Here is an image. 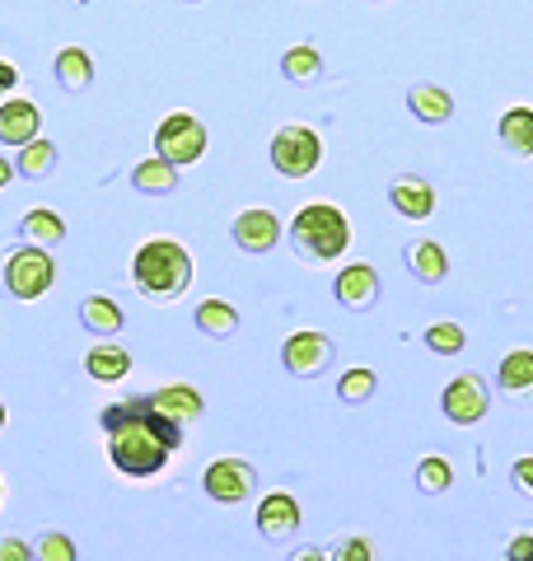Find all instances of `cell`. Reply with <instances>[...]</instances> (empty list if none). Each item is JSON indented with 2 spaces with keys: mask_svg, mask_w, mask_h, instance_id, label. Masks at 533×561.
I'll use <instances>...</instances> for the list:
<instances>
[{
  "mask_svg": "<svg viewBox=\"0 0 533 561\" xmlns=\"http://www.w3.org/2000/svg\"><path fill=\"white\" fill-rule=\"evenodd\" d=\"M155 150H159V160L173 164V169H183V164H197L202 154H206V127L192 113H173L159 122V131H155Z\"/></svg>",
  "mask_w": 533,
  "mask_h": 561,
  "instance_id": "obj_5",
  "label": "cell"
},
{
  "mask_svg": "<svg viewBox=\"0 0 533 561\" xmlns=\"http://www.w3.org/2000/svg\"><path fill=\"white\" fill-rule=\"evenodd\" d=\"M291 561H328V557H324V552H318V548H299V552H295Z\"/></svg>",
  "mask_w": 533,
  "mask_h": 561,
  "instance_id": "obj_37",
  "label": "cell"
},
{
  "mask_svg": "<svg viewBox=\"0 0 533 561\" xmlns=\"http://www.w3.org/2000/svg\"><path fill=\"white\" fill-rule=\"evenodd\" d=\"M281 360H286L291 375L314 379L332 365V342L324 337V332H291L286 346H281Z\"/></svg>",
  "mask_w": 533,
  "mask_h": 561,
  "instance_id": "obj_9",
  "label": "cell"
},
{
  "mask_svg": "<svg viewBox=\"0 0 533 561\" xmlns=\"http://www.w3.org/2000/svg\"><path fill=\"white\" fill-rule=\"evenodd\" d=\"M328 561H375V548H370V538H342Z\"/></svg>",
  "mask_w": 533,
  "mask_h": 561,
  "instance_id": "obj_32",
  "label": "cell"
},
{
  "mask_svg": "<svg viewBox=\"0 0 533 561\" xmlns=\"http://www.w3.org/2000/svg\"><path fill=\"white\" fill-rule=\"evenodd\" d=\"M276 239H281V220L266 206H248L235 220V243L243 253H266V249H276Z\"/></svg>",
  "mask_w": 533,
  "mask_h": 561,
  "instance_id": "obj_10",
  "label": "cell"
},
{
  "mask_svg": "<svg viewBox=\"0 0 533 561\" xmlns=\"http://www.w3.org/2000/svg\"><path fill=\"white\" fill-rule=\"evenodd\" d=\"M0 426H5V402H0Z\"/></svg>",
  "mask_w": 533,
  "mask_h": 561,
  "instance_id": "obj_39",
  "label": "cell"
},
{
  "mask_svg": "<svg viewBox=\"0 0 533 561\" xmlns=\"http://www.w3.org/2000/svg\"><path fill=\"white\" fill-rule=\"evenodd\" d=\"M510 478H514V486H524L529 496H533V459H514V472H510Z\"/></svg>",
  "mask_w": 533,
  "mask_h": 561,
  "instance_id": "obj_35",
  "label": "cell"
},
{
  "mask_svg": "<svg viewBox=\"0 0 533 561\" xmlns=\"http://www.w3.org/2000/svg\"><path fill=\"white\" fill-rule=\"evenodd\" d=\"M150 412H159L165 421H173V426H188V421L202 416V393L188 389V383H169V389H159L146 398Z\"/></svg>",
  "mask_w": 533,
  "mask_h": 561,
  "instance_id": "obj_13",
  "label": "cell"
},
{
  "mask_svg": "<svg viewBox=\"0 0 533 561\" xmlns=\"http://www.w3.org/2000/svg\"><path fill=\"white\" fill-rule=\"evenodd\" d=\"M84 370H89V379H99V383H117V379H127L132 356L122 346H94L84 356Z\"/></svg>",
  "mask_w": 533,
  "mask_h": 561,
  "instance_id": "obj_20",
  "label": "cell"
},
{
  "mask_svg": "<svg viewBox=\"0 0 533 561\" xmlns=\"http://www.w3.org/2000/svg\"><path fill=\"white\" fill-rule=\"evenodd\" d=\"M57 80L66 90H89V80H94V61H89L84 47H66L57 57Z\"/></svg>",
  "mask_w": 533,
  "mask_h": 561,
  "instance_id": "obj_22",
  "label": "cell"
},
{
  "mask_svg": "<svg viewBox=\"0 0 533 561\" xmlns=\"http://www.w3.org/2000/svg\"><path fill=\"white\" fill-rule=\"evenodd\" d=\"M464 328L458 323H450V319H440V323H431L426 328V346L435 351V356H458V351H464Z\"/></svg>",
  "mask_w": 533,
  "mask_h": 561,
  "instance_id": "obj_27",
  "label": "cell"
},
{
  "mask_svg": "<svg viewBox=\"0 0 533 561\" xmlns=\"http://www.w3.org/2000/svg\"><path fill=\"white\" fill-rule=\"evenodd\" d=\"M103 431H109V454L122 478H155L173 459V449L183 445V426L150 412L146 398L109 408L103 412Z\"/></svg>",
  "mask_w": 533,
  "mask_h": 561,
  "instance_id": "obj_1",
  "label": "cell"
},
{
  "mask_svg": "<svg viewBox=\"0 0 533 561\" xmlns=\"http://www.w3.org/2000/svg\"><path fill=\"white\" fill-rule=\"evenodd\" d=\"M337 300L347 309H370L379 300V272L365 267V262H351V267L337 276Z\"/></svg>",
  "mask_w": 533,
  "mask_h": 561,
  "instance_id": "obj_15",
  "label": "cell"
},
{
  "mask_svg": "<svg viewBox=\"0 0 533 561\" xmlns=\"http://www.w3.org/2000/svg\"><path fill=\"white\" fill-rule=\"evenodd\" d=\"M14 90H20V70L10 61H0V94H14Z\"/></svg>",
  "mask_w": 533,
  "mask_h": 561,
  "instance_id": "obj_36",
  "label": "cell"
},
{
  "mask_svg": "<svg viewBox=\"0 0 533 561\" xmlns=\"http://www.w3.org/2000/svg\"><path fill=\"white\" fill-rule=\"evenodd\" d=\"M407 108H412L417 122H450L454 117V94L440 90V84H412V94H407Z\"/></svg>",
  "mask_w": 533,
  "mask_h": 561,
  "instance_id": "obj_16",
  "label": "cell"
},
{
  "mask_svg": "<svg viewBox=\"0 0 533 561\" xmlns=\"http://www.w3.org/2000/svg\"><path fill=\"white\" fill-rule=\"evenodd\" d=\"M506 561H533V534H514L506 542Z\"/></svg>",
  "mask_w": 533,
  "mask_h": 561,
  "instance_id": "obj_33",
  "label": "cell"
},
{
  "mask_svg": "<svg viewBox=\"0 0 533 561\" xmlns=\"http://www.w3.org/2000/svg\"><path fill=\"white\" fill-rule=\"evenodd\" d=\"M52 280H57V262L47 249H20L5 262V286L14 300H38L52 290Z\"/></svg>",
  "mask_w": 533,
  "mask_h": 561,
  "instance_id": "obj_6",
  "label": "cell"
},
{
  "mask_svg": "<svg viewBox=\"0 0 533 561\" xmlns=\"http://www.w3.org/2000/svg\"><path fill=\"white\" fill-rule=\"evenodd\" d=\"M281 70H286V80H295V84H314L324 76V57H318L314 47H291L286 57H281Z\"/></svg>",
  "mask_w": 533,
  "mask_h": 561,
  "instance_id": "obj_25",
  "label": "cell"
},
{
  "mask_svg": "<svg viewBox=\"0 0 533 561\" xmlns=\"http://www.w3.org/2000/svg\"><path fill=\"white\" fill-rule=\"evenodd\" d=\"M132 183H136L140 192H155V197H159V192H173L178 169L165 164V160L155 154V160H146V164H136V169H132Z\"/></svg>",
  "mask_w": 533,
  "mask_h": 561,
  "instance_id": "obj_26",
  "label": "cell"
},
{
  "mask_svg": "<svg viewBox=\"0 0 533 561\" xmlns=\"http://www.w3.org/2000/svg\"><path fill=\"white\" fill-rule=\"evenodd\" d=\"M33 561H80V552H76V542H70L66 534L47 529L38 542H33Z\"/></svg>",
  "mask_w": 533,
  "mask_h": 561,
  "instance_id": "obj_30",
  "label": "cell"
},
{
  "mask_svg": "<svg viewBox=\"0 0 533 561\" xmlns=\"http://www.w3.org/2000/svg\"><path fill=\"white\" fill-rule=\"evenodd\" d=\"M0 561H33V548L20 542V538H5L0 542Z\"/></svg>",
  "mask_w": 533,
  "mask_h": 561,
  "instance_id": "obj_34",
  "label": "cell"
},
{
  "mask_svg": "<svg viewBox=\"0 0 533 561\" xmlns=\"http://www.w3.org/2000/svg\"><path fill=\"white\" fill-rule=\"evenodd\" d=\"M501 389L510 393V398H524V393H533V351L529 346H520V351H506L501 356Z\"/></svg>",
  "mask_w": 533,
  "mask_h": 561,
  "instance_id": "obj_19",
  "label": "cell"
},
{
  "mask_svg": "<svg viewBox=\"0 0 533 561\" xmlns=\"http://www.w3.org/2000/svg\"><path fill=\"white\" fill-rule=\"evenodd\" d=\"M291 243H295L299 257L332 262V257L347 253L351 225H347V216L332 202H309V206H299V216L291 220Z\"/></svg>",
  "mask_w": 533,
  "mask_h": 561,
  "instance_id": "obj_3",
  "label": "cell"
},
{
  "mask_svg": "<svg viewBox=\"0 0 533 561\" xmlns=\"http://www.w3.org/2000/svg\"><path fill=\"white\" fill-rule=\"evenodd\" d=\"M192 319H197V328L206 332V337H229V332L239 328V309L225 305V300H202Z\"/></svg>",
  "mask_w": 533,
  "mask_h": 561,
  "instance_id": "obj_21",
  "label": "cell"
},
{
  "mask_svg": "<svg viewBox=\"0 0 533 561\" xmlns=\"http://www.w3.org/2000/svg\"><path fill=\"white\" fill-rule=\"evenodd\" d=\"M80 319L89 332H103V337H113V332L122 328V309L109 300V295H89L84 309H80Z\"/></svg>",
  "mask_w": 533,
  "mask_h": 561,
  "instance_id": "obj_23",
  "label": "cell"
},
{
  "mask_svg": "<svg viewBox=\"0 0 533 561\" xmlns=\"http://www.w3.org/2000/svg\"><path fill=\"white\" fill-rule=\"evenodd\" d=\"M388 202H394L398 216L426 220L435 210V187L426 179H417V173H402V179H394V187H388Z\"/></svg>",
  "mask_w": 533,
  "mask_h": 561,
  "instance_id": "obj_12",
  "label": "cell"
},
{
  "mask_svg": "<svg viewBox=\"0 0 533 561\" xmlns=\"http://www.w3.org/2000/svg\"><path fill=\"white\" fill-rule=\"evenodd\" d=\"M132 280L150 300H178L192 286V257L178 239H150L140 243V253L132 262Z\"/></svg>",
  "mask_w": 533,
  "mask_h": 561,
  "instance_id": "obj_2",
  "label": "cell"
},
{
  "mask_svg": "<svg viewBox=\"0 0 533 561\" xmlns=\"http://www.w3.org/2000/svg\"><path fill=\"white\" fill-rule=\"evenodd\" d=\"M440 408H444V416H450L454 426H477V421L487 416V408H491V393H487L483 375L450 379V389L440 393Z\"/></svg>",
  "mask_w": 533,
  "mask_h": 561,
  "instance_id": "obj_7",
  "label": "cell"
},
{
  "mask_svg": "<svg viewBox=\"0 0 533 561\" xmlns=\"http://www.w3.org/2000/svg\"><path fill=\"white\" fill-rule=\"evenodd\" d=\"M407 267H412L417 280H426V286H440V280L450 276V257H444L435 239H417L412 249H407Z\"/></svg>",
  "mask_w": 533,
  "mask_h": 561,
  "instance_id": "obj_18",
  "label": "cell"
},
{
  "mask_svg": "<svg viewBox=\"0 0 533 561\" xmlns=\"http://www.w3.org/2000/svg\"><path fill=\"white\" fill-rule=\"evenodd\" d=\"M295 529H299V501L291 496V491H272V496L258 505V534L281 542V538H291Z\"/></svg>",
  "mask_w": 533,
  "mask_h": 561,
  "instance_id": "obj_11",
  "label": "cell"
},
{
  "mask_svg": "<svg viewBox=\"0 0 533 561\" xmlns=\"http://www.w3.org/2000/svg\"><path fill=\"white\" fill-rule=\"evenodd\" d=\"M318 160H324V140H318L314 127L291 122V127H281L272 136V164H276V173H286V179H309Z\"/></svg>",
  "mask_w": 533,
  "mask_h": 561,
  "instance_id": "obj_4",
  "label": "cell"
},
{
  "mask_svg": "<svg viewBox=\"0 0 533 561\" xmlns=\"http://www.w3.org/2000/svg\"><path fill=\"white\" fill-rule=\"evenodd\" d=\"M450 482H454L450 459H440V454L421 459V468H417V486L426 491V496H435V491H450Z\"/></svg>",
  "mask_w": 533,
  "mask_h": 561,
  "instance_id": "obj_29",
  "label": "cell"
},
{
  "mask_svg": "<svg viewBox=\"0 0 533 561\" xmlns=\"http://www.w3.org/2000/svg\"><path fill=\"white\" fill-rule=\"evenodd\" d=\"M57 169V146L52 140H33V146H24L20 154V173L24 179H43V173Z\"/></svg>",
  "mask_w": 533,
  "mask_h": 561,
  "instance_id": "obj_28",
  "label": "cell"
},
{
  "mask_svg": "<svg viewBox=\"0 0 533 561\" xmlns=\"http://www.w3.org/2000/svg\"><path fill=\"white\" fill-rule=\"evenodd\" d=\"M20 234L33 239V249H43V243L66 239V225H61V216H52V210H29V216L20 220Z\"/></svg>",
  "mask_w": 533,
  "mask_h": 561,
  "instance_id": "obj_24",
  "label": "cell"
},
{
  "mask_svg": "<svg viewBox=\"0 0 533 561\" xmlns=\"http://www.w3.org/2000/svg\"><path fill=\"white\" fill-rule=\"evenodd\" d=\"M202 486H206V496L216 505H239V501L253 496L258 472H253V463H243V459H216L206 468Z\"/></svg>",
  "mask_w": 533,
  "mask_h": 561,
  "instance_id": "obj_8",
  "label": "cell"
},
{
  "mask_svg": "<svg viewBox=\"0 0 533 561\" xmlns=\"http://www.w3.org/2000/svg\"><path fill=\"white\" fill-rule=\"evenodd\" d=\"M38 122L43 117L29 99L0 103V140H5V146H33V140H38Z\"/></svg>",
  "mask_w": 533,
  "mask_h": 561,
  "instance_id": "obj_14",
  "label": "cell"
},
{
  "mask_svg": "<svg viewBox=\"0 0 533 561\" xmlns=\"http://www.w3.org/2000/svg\"><path fill=\"white\" fill-rule=\"evenodd\" d=\"M10 179H14V169H10V164H5V160H0V187H5V183H10Z\"/></svg>",
  "mask_w": 533,
  "mask_h": 561,
  "instance_id": "obj_38",
  "label": "cell"
},
{
  "mask_svg": "<svg viewBox=\"0 0 533 561\" xmlns=\"http://www.w3.org/2000/svg\"><path fill=\"white\" fill-rule=\"evenodd\" d=\"M0 496H5V486H0Z\"/></svg>",
  "mask_w": 533,
  "mask_h": 561,
  "instance_id": "obj_40",
  "label": "cell"
},
{
  "mask_svg": "<svg viewBox=\"0 0 533 561\" xmlns=\"http://www.w3.org/2000/svg\"><path fill=\"white\" fill-rule=\"evenodd\" d=\"M375 370H347L342 375V383H337V393H342L347 402H365L370 393H375Z\"/></svg>",
  "mask_w": 533,
  "mask_h": 561,
  "instance_id": "obj_31",
  "label": "cell"
},
{
  "mask_svg": "<svg viewBox=\"0 0 533 561\" xmlns=\"http://www.w3.org/2000/svg\"><path fill=\"white\" fill-rule=\"evenodd\" d=\"M496 131H501V146L514 154V160H529V154H533V108H510V113H501Z\"/></svg>",
  "mask_w": 533,
  "mask_h": 561,
  "instance_id": "obj_17",
  "label": "cell"
}]
</instances>
